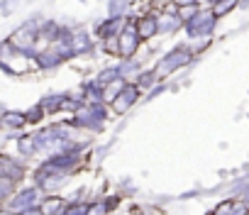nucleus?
<instances>
[{
    "label": "nucleus",
    "mask_w": 249,
    "mask_h": 215,
    "mask_svg": "<svg viewBox=\"0 0 249 215\" xmlns=\"http://www.w3.org/2000/svg\"><path fill=\"white\" fill-rule=\"evenodd\" d=\"M193 59H196V54L191 52V47H188L186 42H181V44H176L174 49L164 52V54L157 59V64H154L152 69H154V73H157V78H159V81H166V78H169V76H174L176 71H181V69L191 66V64H193Z\"/></svg>",
    "instance_id": "obj_1"
},
{
    "label": "nucleus",
    "mask_w": 249,
    "mask_h": 215,
    "mask_svg": "<svg viewBox=\"0 0 249 215\" xmlns=\"http://www.w3.org/2000/svg\"><path fill=\"white\" fill-rule=\"evenodd\" d=\"M217 22H220V20L215 18V13H213L208 5H200V8L196 10V15H193L191 20H186V22H183V32H186V37H188V39L213 37V32H215Z\"/></svg>",
    "instance_id": "obj_2"
},
{
    "label": "nucleus",
    "mask_w": 249,
    "mask_h": 215,
    "mask_svg": "<svg viewBox=\"0 0 249 215\" xmlns=\"http://www.w3.org/2000/svg\"><path fill=\"white\" fill-rule=\"evenodd\" d=\"M140 98H142V90H140L132 81H124V86H122L120 93L107 103V108H110V113H115V115H124V113H130L132 108L137 105Z\"/></svg>",
    "instance_id": "obj_3"
},
{
    "label": "nucleus",
    "mask_w": 249,
    "mask_h": 215,
    "mask_svg": "<svg viewBox=\"0 0 249 215\" xmlns=\"http://www.w3.org/2000/svg\"><path fill=\"white\" fill-rule=\"evenodd\" d=\"M157 27H159V37H174L183 30V20L178 18L176 5L157 10Z\"/></svg>",
    "instance_id": "obj_4"
},
{
    "label": "nucleus",
    "mask_w": 249,
    "mask_h": 215,
    "mask_svg": "<svg viewBox=\"0 0 249 215\" xmlns=\"http://www.w3.org/2000/svg\"><path fill=\"white\" fill-rule=\"evenodd\" d=\"M135 27H137V37L142 44H149L159 37V27H157V10H144L137 15L135 20Z\"/></svg>",
    "instance_id": "obj_5"
},
{
    "label": "nucleus",
    "mask_w": 249,
    "mask_h": 215,
    "mask_svg": "<svg viewBox=\"0 0 249 215\" xmlns=\"http://www.w3.org/2000/svg\"><path fill=\"white\" fill-rule=\"evenodd\" d=\"M32 61H35V66H37L39 71H54V69H59L61 64H66V59L61 56V52L56 49V44H44V47H39Z\"/></svg>",
    "instance_id": "obj_6"
},
{
    "label": "nucleus",
    "mask_w": 249,
    "mask_h": 215,
    "mask_svg": "<svg viewBox=\"0 0 249 215\" xmlns=\"http://www.w3.org/2000/svg\"><path fill=\"white\" fill-rule=\"evenodd\" d=\"M122 25H124V18H110V15H105L103 20H98V22L90 25V35H93L95 42L107 39V37H117L120 30H122Z\"/></svg>",
    "instance_id": "obj_7"
},
{
    "label": "nucleus",
    "mask_w": 249,
    "mask_h": 215,
    "mask_svg": "<svg viewBox=\"0 0 249 215\" xmlns=\"http://www.w3.org/2000/svg\"><path fill=\"white\" fill-rule=\"evenodd\" d=\"M71 49H73V56L78 59V56H86V54L95 52V49H98V42L93 39V35H90V30H88V27L76 25L73 37H71Z\"/></svg>",
    "instance_id": "obj_8"
},
{
    "label": "nucleus",
    "mask_w": 249,
    "mask_h": 215,
    "mask_svg": "<svg viewBox=\"0 0 249 215\" xmlns=\"http://www.w3.org/2000/svg\"><path fill=\"white\" fill-rule=\"evenodd\" d=\"M27 169H25V161L18 159V157H10V154H0V176L5 179H13L15 183H20L25 179Z\"/></svg>",
    "instance_id": "obj_9"
},
{
    "label": "nucleus",
    "mask_w": 249,
    "mask_h": 215,
    "mask_svg": "<svg viewBox=\"0 0 249 215\" xmlns=\"http://www.w3.org/2000/svg\"><path fill=\"white\" fill-rule=\"evenodd\" d=\"M61 27H64V22H61V20L44 18V20L39 22V27H37L39 44H42V47H44V44H54V42L59 39V35H61Z\"/></svg>",
    "instance_id": "obj_10"
},
{
    "label": "nucleus",
    "mask_w": 249,
    "mask_h": 215,
    "mask_svg": "<svg viewBox=\"0 0 249 215\" xmlns=\"http://www.w3.org/2000/svg\"><path fill=\"white\" fill-rule=\"evenodd\" d=\"M25 125H27V123H25L22 110H3V113H0V127L18 132V130H22Z\"/></svg>",
    "instance_id": "obj_11"
},
{
    "label": "nucleus",
    "mask_w": 249,
    "mask_h": 215,
    "mask_svg": "<svg viewBox=\"0 0 249 215\" xmlns=\"http://www.w3.org/2000/svg\"><path fill=\"white\" fill-rule=\"evenodd\" d=\"M132 0H107L105 3V10L110 18H127L132 13Z\"/></svg>",
    "instance_id": "obj_12"
},
{
    "label": "nucleus",
    "mask_w": 249,
    "mask_h": 215,
    "mask_svg": "<svg viewBox=\"0 0 249 215\" xmlns=\"http://www.w3.org/2000/svg\"><path fill=\"white\" fill-rule=\"evenodd\" d=\"M132 83H135L142 93H147L152 86H157V83H159V78H157V73H154V69H152V66H149V69L144 66V69H142V71H140V73L132 78Z\"/></svg>",
    "instance_id": "obj_13"
},
{
    "label": "nucleus",
    "mask_w": 249,
    "mask_h": 215,
    "mask_svg": "<svg viewBox=\"0 0 249 215\" xmlns=\"http://www.w3.org/2000/svg\"><path fill=\"white\" fill-rule=\"evenodd\" d=\"M61 100H64V93H47L39 105L44 108L47 115H54V113H61Z\"/></svg>",
    "instance_id": "obj_14"
},
{
    "label": "nucleus",
    "mask_w": 249,
    "mask_h": 215,
    "mask_svg": "<svg viewBox=\"0 0 249 215\" xmlns=\"http://www.w3.org/2000/svg\"><path fill=\"white\" fill-rule=\"evenodd\" d=\"M122 76H120V69H117V61H112V64H107V66H103L98 73H95V81L100 83V86H105V83H112V81H120Z\"/></svg>",
    "instance_id": "obj_15"
},
{
    "label": "nucleus",
    "mask_w": 249,
    "mask_h": 215,
    "mask_svg": "<svg viewBox=\"0 0 249 215\" xmlns=\"http://www.w3.org/2000/svg\"><path fill=\"white\" fill-rule=\"evenodd\" d=\"M15 147H18V154L25 157V159H30V157L37 154V144H35V137L32 135H20L18 142H15Z\"/></svg>",
    "instance_id": "obj_16"
},
{
    "label": "nucleus",
    "mask_w": 249,
    "mask_h": 215,
    "mask_svg": "<svg viewBox=\"0 0 249 215\" xmlns=\"http://www.w3.org/2000/svg\"><path fill=\"white\" fill-rule=\"evenodd\" d=\"M234 8H239V0H217L215 5H210V10L215 13V18H217V20L227 18Z\"/></svg>",
    "instance_id": "obj_17"
},
{
    "label": "nucleus",
    "mask_w": 249,
    "mask_h": 215,
    "mask_svg": "<svg viewBox=\"0 0 249 215\" xmlns=\"http://www.w3.org/2000/svg\"><path fill=\"white\" fill-rule=\"evenodd\" d=\"M22 115H25V123H27V125H39V123L47 118L44 108H42L39 103L32 105V108H27V110H22Z\"/></svg>",
    "instance_id": "obj_18"
},
{
    "label": "nucleus",
    "mask_w": 249,
    "mask_h": 215,
    "mask_svg": "<svg viewBox=\"0 0 249 215\" xmlns=\"http://www.w3.org/2000/svg\"><path fill=\"white\" fill-rule=\"evenodd\" d=\"M98 49L110 56V59H117V37H107V39H100L98 42Z\"/></svg>",
    "instance_id": "obj_19"
},
{
    "label": "nucleus",
    "mask_w": 249,
    "mask_h": 215,
    "mask_svg": "<svg viewBox=\"0 0 249 215\" xmlns=\"http://www.w3.org/2000/svg\"><path fill=\"white\" fill-rule=\"evenodd\" d=\"M20 5V0H0V18H10Z\"/></svg>",
    "instance_id": "obj_20"
},
{
    "label": "nucleus",
    "mask_w": 249,
    "mask_h": 215,
    "mask_svg": "<svg viewBox=\"0 0 249 215\" xmlns=\"http://www.w3.org/2000/svg\"><path fill=\"white\" fill-rule=\"evenodd\" d=\"M86 208H88V203H78V200H73V203H66L64 215H86Z\"/></svg>",
    "instance_id": "obj_21"
},
{
    "label": "nucleus",
    "mask_w": 249,
    "mask_h": 215,
    "mask_svg": "<svg viewBox=\"0 0 249 215\" xmlns=\"http://www.w3.org/2000/svg\"><path fill=\"white\" fill-rule=\"evenodd\" d=\"M198 8H200V5H183V8H176V13H178V18L186 22V20H191V18L196 15Z\"/></svg>",
    "instance_id": "obj_22"
},
{
    "label": "nucleus",
    "mask_w": 249,
    "mask_h": 215,
    "mask_svg": "<svg viewBox=\"0 0 249 215\" xmlns=\"http://www.w3.org/2000/svg\"><path fill=\"white\" fill-rule=\"evenodd\" d=\"M147 3V10H164L171 5V0H144Z\"/></svg>",
    "instance_id": "obj_23"
},
{
    "label": "nucleus",
    "mask_w": 249,
    "mask_h": 215,
    "mask_svg": "<svg viewBox=\"0 0 249 215\" xmlns=\"http://www.w3.org/2000/svg\"><path fill=\"white\" fill-rule=\"evenodd\" d=\"M247 213H249V205H247V200H234V205H232L230 215H247Z\"/></svg>",
    "instance_id": "obj_24"
},
{
    "label": "nucleus",
    "mask_w": 249,
    "mask_h": 215,
    "mask_svg": "<svg viewBox=\"0 0 249 215\" xmlns=\"http://www.w3.org/2000/svg\"><path fill=\"white\" fill-rule=\"evenodd\" d=\"M232 205H234V200H222L210 215H230V210H232Z\"/></svg>",
    "instance_id": "obj_25"
},
{
    "label": "nucleus",
    "mask_w": 249,
    "mask_h": 215,
    "mask_svg": "<svg viewBox=\"0 0 249 215\" xmlns=\"http://www.w3.org/2000/svg\"><path fill=\"white\" fill-rule=\"evenodd\" d=\"M18 215H42V210H39V205H35V208H27V210H20Z\"/></svg>",
    "instance_id": "obj_26"
},
{
    "label": "nucleus",
    "mask_w": 249,
    "mask_h": 215,
    "mask_svg": "<svg viewBox=\"0 0 249 215\" xmlns=\"http://www.w3.org/2000/svg\"><path fill=\"white\" fill-rule=\"evenodd\" d=\"M203 3H205V5L210 8V5H215V3H217V0H203Z\"/></svg>",
    "instance_id": "obj_27"
}]
</instances>
